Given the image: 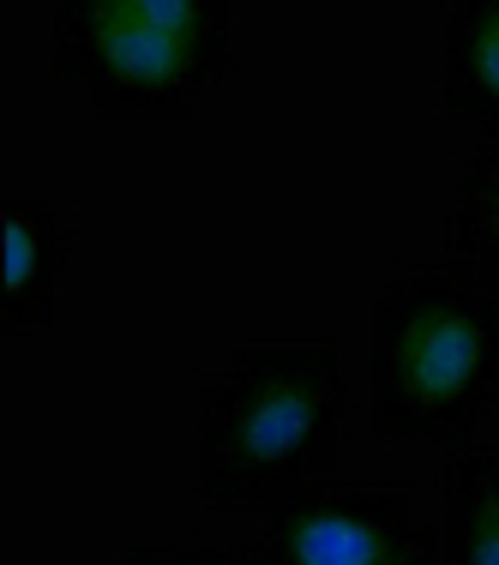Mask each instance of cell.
<instances>
[{
	"mask_svg": "<svg viewBox=\"0 0 499 565\" xmlns=\"http://www.w3.org/2000/svg\"><path fill=\"white\" fill-rule=\"evenodd\" d=\"M193 500L205 511H272L343 463V361L331 338H241L199 373Z\"/></svg>",
	"mask_w": 499,
	"mask_h": 565,
	"instance_id": "1",
	"label": "cell"
},
{
	"mask_svg": "<svg viewBox=\"0 0 499 565\" xmlns=\"http://www.w3.org/2000/svg\"><path fill=\"white\" fill-rule=\"evenodd\" d=\"M499 403V289L469 259L403 265L373 301V434L469 439Z\"/></svg>",
	"mask_w": 499,
	"mask_h": 565,
	"instance_id": "2",
	"label": "cell"
},
{
	"mask_svg": "<svg viewBox=\"0 0 499 565\" xmlns=\"http://www.w3.org/2000/svg\"><path fill=\"white\" fill-rule=\"evenodd\" d=\"M49 61L97 120H187L229 73V0H49Z\"/></svg>",
	"mask_w": 499,
	"mask_h": 565,
	"instance_id": "3",
	"label": "cell"
},
{
	"mask_svg": "<svg viewBox=\"0 0 499 565\" xmlns=\"http://www.w3.org/2000/svg\"><path fill=\"white\" fill-rule=\"evenodd\" d=\"M259 565H445L434 523L403 481H307L265 511Z\"/></svg>",
	"mask_w": 499,
	"mask_h": 565,
	"instance_id": "4",
	"label": "cell"
},
{
	"mask_svg": "<svg viewBox=\"0 0 499 565\" xmlns=\"http://www.w3.org/2000/svg\"><path fill=\"white\" fill-rule=\"evenodd\" d=\"M73 235L49 199H0V338H49L61 319V277Z\"/></svg>",
	"mask_w": 499,
	"mask_h": 565,
	"instance_id": "5",
	"label": "cell"
},
{
	"mask_svg": "<svg viewBox=\"0 0 499 565\" xmlns=\"http://www.w3.org/2000/svg\"><path fill=\"white\" fill-rule=\"evenodd\" d=\"M439 115L499 145V0H452L439 43Z\"/></svg>",
	"mask_w": 499,
	"mask_h": 565,
	"instance_id": "6",
	"label": "cell"
},
{
	"mask_svg": "<svg viewBox=\"0 0 499 565\" xmlns=\"http://www.w3.org/2000/svg\"><path fill=\"white\" fill-rule=\"evenodd\" d=\"M445 493V565H499V451L476 446L452 457Z\"/></svg>",
	"mask_w": 499,
	"mask_h": 565,
	"instance_id": "7",
	"label": "cell"
},
{
	"mask_svg": "<svg viewBox=\"0 0 499 565\" xmlns=\"http://www.w3.org/2000/svg\"><path fill=\"white\" fill-rule=\"evenodd\" d=\"M445 241L457 259H469L499 289V145L464 157L452 181V205H445Z\"/></svg>",
	"mask_w": 499,
	"mask_h": 565,
	"instance_id": "8",
	"label": "cell"
},
{
	"mask_svg": "<svg viewBox=\"0 0 499 565\" xmlns=\"http://www.w3.org/2000/svg\"><path fill=\"white\" fill-rule=\"evenodd\" d=\"M120 565H259V559L217 547V542H199V547H132Z\"/></svg>",
	"mask_w": 499,
	"mask_h": 565,
	"instance_id": "9",
	"label": "cell"
}]
</instances>
